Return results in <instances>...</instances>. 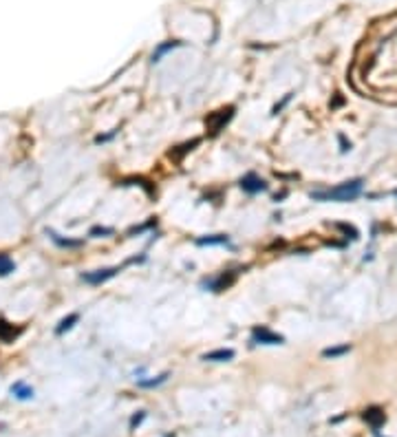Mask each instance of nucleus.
Masks as SVG:
<instances>
[{"label":"nucleus","instance_id":"obj_16","mask_svg":"<svg viewBox=\"0 0 397 437\" xmlns=\"http://www.w3.org/2000/svg\"><path fill=\"white\" fill-rule=\"evenodd\" d=\"M13 260L9 258V256H4V254H0V276H7V274H11L13 272Z\"/></svg>","mask_w":397,"mask_h":437},{"label":"nucleus","instance_id":"obj_17","mask_svg":"<svg viewBox=\"0 0 397 437\" xmlns=\"http://www.w3.org/2000/svg\"><path fill=\"white\" fill-rule=\"evenodd\" d=\"M144 417H146L144 411H139V415H132V419H130V431H135V428L139 426L141 422H144Z\"/></svg>","mask_w":397,"mask_h":437},{"label":"nucleus","instance_id":"obj_9","mask_svg":"<svg viewBox=\"0 0 397 437\" xmlns=\"http://www.w3.org/2000/svg\"><path fill=\"white\" fill-rule=\"evenodd\" d=\"M181 40H168V42H163V44H159L157 49L152 51V62H159L163 55H166L168 51H172V49H176V47H181Z\"/></svg>","mask_w":397,"mask_h":437},{"label":"nucleus","instance_id":"obj_13","mask_svg":"<svg viewBox=\"0 0 397 437\" xmlns=\"http://www.w3.org/2000/svg\"><path fill=\"white\" fill-rule=\"evenodd\" d=\"M170 378V373H161V375H157V378H152V380H139L137 382V386H141V388H154V386H161L166 380Z\"/></svg>","mask_w":397,"mask_h":437},{"label":"nucleus","instance_id":"obj_7","mask_svg":"<svg viewBox=\"0 0 397 437\" xmlns=\"http://www.w3.org/2000/svg\"><path fill=\"white\" fill-rule=\"evenodd\" d=\"M234 358V351L232 349H216V351H207L201 356V360L205 362H227Z\"/></svg>","mask_w":397,"mask_h":437},{"label":"nucleus","instance_id":"obj_8","mask_svg":"<svg viewBox=\"0 0 397 437\" xmlns=\"http://www.w3.org/2000/svg\"><path fill=\"white\" fill-rule=\"evenodd\" d=\"M197 245H201V247H205V245H229V236L227 234H210V236L197 238Z\"/></svg>","mask_w":397,"mask_h":437},{"label":"nucleus","instance_id":"obj_1","mask_svg":"<svg viewBox=\"0 0 397 437\" xmlns=\"http://www.w3.org/2000/svg\"><path fill=\"white\" fill-rule=\"evenodd\" d=\"M362 192V179L347 181L342 185H335L331 190H322V192H311V199L316 201H353Z\"/></svg>","mask_w":397,"mask_h":437},{"label":"nucleus","instance_id":"obj_3","mask_svg":"<svg viewBox=\"0 0 397 437\" xmlns=\"http://www.w3.org/2000/svg\"><path fill=\"white\" fill-rule=\"evenodd\" d=\"M117 272L119 267H106V269H95V272H84L79 278L84 283H88V285H101V283L110 281L113 276H117Z\"/></svg>","mask_w":397,"mask_h":437},{"label":"nucleus","instance_id":"obj_2","mask_svg":"<svg viewBox=\"0 0 397 437\" xmlns=\"http://www.w3.org/2000/svg\"><path fill=\"white\" fill-rule=\"evenodd\" d=\"M251 342H256V344H282L285 338H282L280 334L269 331L267 327H254V329H251Z\"/></svg>","mask_w":397,"mask_h":437},{"label":"nucleus","instance_id":"obj_14","mask_svg":"<svg viewBox=\"0 0 397 437\" xmlns=\"http://www.w3.org/2000/svg\"><path fill=\"white\" fill-rule=\"evenodd\" d=\"M351 351V344H340V347H329L322 351V358H340Z\"/></svg>","mask_w":397,"mask_h":437},{"label":"nucleus","instance_id":"obj_18","mask_svg":"<svg viewBox=\"0 0 397 437\" xmlns=\"http://www.w3.org/2000/svg\"><path fill=\"white\" fill-rule=\"evenodd\" d=\"M97 234H113V230H110V228H93L91 236H97Z\"/></svg>","mask_w":397,"mask_h":437},{"label":"nucleus","instance_id":"obj_4","mask_svg":"<svg viewBox=\"0 0 397 437\" xmlns=\"http://www.w3.org/2000/svg\"><path fill=\"white\" fill-rule=\"evenodd\" d=\"M232 113H234V108H223V110L214 113L210 119H207V126H210L212 135H216V132H219L221 128H223L225 124L229 122V119H232Z\"/></svg>","mask_w":397,"mask_h":437},{"label":"nucleus","instance_id":"obj_11","mask_svg":"<svg viewBox=\"0 0 397 437\" xmlns=\"http://www.w3.org/2000/svg\"><path fill=\"white\" fill-rule=\"evenodd\" d=\"M20 331H22V329H13V325H9V322L0 320V340H2V342H11V340L16 338Z\"/></svg>","mask_w":397,"mask_h":437},{"label":"nucleus","instance_id":"obj_19","mask_svg":"<svg viewBox=\"0 0 397 437\" xmlns=\"http://www.w3.org/2000/svg\"><path fill=\"white\" fill-rule=\"evenodd\" d=\"M340 144H342V148H340V150H342V153H347V150L351 148V144H347V141H344V137H342V135H340Z\"/></svg>","mask_w":397,"mask_h":437},{"label":"nucleus","instance_id":"obj_10","mask_svg":"<svg viewBox=\"0 0 397 437\" xmlns=\"http://www.w3.org/2000/svg\"><path fill=\"white\" fill-rule=\"evenodd\" d=\"M11 393L18 397V400H31V397H33V388L26 386L25 382H16V384H13Z\"/></svg>","mask_w":397,"mask_h":437},{"label":"nucleus","instance_id":"obj_5","mask_svg":"<svg viewBox=\"0 0 397 437\" xmlns=\"http://www.w3.org/2000/svg\"><path fill=\"white\" fill-rule=\"evenodd\" d=\"M241 188L245 190L247 194H258V192H265V190H267V183L256 175H247V177L241 179Z\"/></svg>","mask_w":397,"mask_h":437},{"label":"nucleus","instance_id":"obj_6","mask_svg":"<svg viewBox=\"0 0 397 437\" xmlns=\"http://www.w3.org/2000/svg\"><path fill=\"white\" fill-rule=\"evenodd\" d=\"M364 419L371 424V428H373V431L377 433V428L382 426L384 422H386V415H384V411H382V409L373 406V409H366V411H364Z\"/></svg>","mask_w":397,"mask_h":437},{"label":"nucleus","instance_id":"obj_12","mask_svg":"<svg viewBox=\"0 0 397 437\" xmlns=\"http://www.w3.org/2000/svg\"><path fill=\"white\" fill-rule=\"evenodd\" d=\"M77 320H79V313H69V316H66V318H62V320H60V325L55 327V334H57V335H62V334H64V331L73 329V325H75V322H77Z\"/></svg>","mask_w":397,"mask_h":437},{"label":"nucleus","instance_id":"obj_15","mask_svg":"<svg viewBox=\"0 0 397 437\" xmlns=\"http://www.w3.org/2000/svg\"><path fill=\"white\" fill-rule=\"evenodd\" d=\"M49 234H51V238H53V241H55L57 245H62V247H79V245H82V241H71V238H62L60 234H55V232H53V230H51V232H49Z\"/></svg>","mask_w":397,"mask_h":437}]
</instances>
